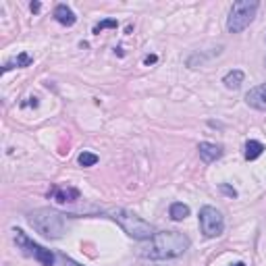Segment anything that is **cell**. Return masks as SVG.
I'll list each match as a JSON object with an SVG mask.
<instances>
[{
    "mask_svg": "<svg viewBox=\"0 0 266 266\" xmlns=\"http://www.w3.org/2000/svg\"><path fill=\"white\" fill-rule=\"evenodd\" d=\"M189 245L192 241L181 231H158L150 239V245L141 252V256L150 260H173L183 256Z\"/></svg>",
    "mask_w": 266,
    "mask_h": 266,
    "instance_id": "6da1fadb",
    "label": "cell"
},
{
    "mask_svg": "<svg viewBox=\"0 0 266 266\" xmlns=\"http://www.w3.org/2000/svg\"><path fill=\"white\" fill-rule=\"evenodd\" d=\"M27 222L37 233L48 239H60L67 233V214H63L54 208H37L33 212H29Z\"/></svg>",
    "mask_w": 266,
    "mask_h": 266,
    "instance_id": "7a4b0ae2",
    "label": "cell"
},
{
    "mask_svg": "<svg viewBox=\"0 0 266 266\" xmlns=\"http://www.w3.org/2000/svg\"><path fill=\"white\" fill-rule=\"evenodd\" d=\"M106 214L115 220L129 237H133L137 241H146V239H152L156 235L154 227H152L148 220H144L141 216H137L135 212L127 210V208H112Z\"/></svg>",
    "mask_w": 266,
    "mask_h": 266,
    "instance_id": "3957f363",
    "label": "cell"
},
{
    "mask_svg": "<svg viewBox=\"0 0 266 266\" xmlns=\"http://www.w3.org/2000/svg\"><path fill=\"white\" fill-rule=\"evenodd\" d=\"M258 9H260L258 0H237V3H233L231 11H229V17H227V31L241 33L245 27L252 25Z\"/></svg>",
    "mask_w": 266,
    "mask_h": 266,
    "instance_id": "277c9868",
    "label": "cell"
},
{
    "mask_svg": "<svg viewBox=\"0 0 266 266\" xmlns=\"http://www.w3.org/2000/svg\"><path fill=\"white\" fill-rule=\"evenodd\" d=\"M13 233H15V243H17L19 250H23V254L33 256L42 266H56V254H54V252H50V250L42 248L40 243L31 241L21 229H15Z\"/></svg>",
    "mask_w": 266,
    "mask_h": 266,
    "instance_id": "5b68a950",
    "label": "cell"
},
{
    "mask_svg": "<svg viewBox=\"0 0 266 266\" xmlns=\"http://www.w3.org/2000/svg\"><path fill=\"white\" fill-rule=\"evenodd\" d=\"M200 231L204 237H218L224 231V218L220 210L214 206H202L200 208Z\"/></svg>",
    "mask_w": 266,
    "mask_h": 266,
    "instance_id": "8992f818",
    "label": "cell"
},
{
    "mask_svg": "<svg viewBox=\"0 0 266 266\" xmlns=\"http://www.w3.org/2000/svg\"><path fill=\"white\" fill-rule=\"evenodd\" d=\"M79 196H81L79 189L73 187V185H54L48 192V198L56 200L58 204H71L75 200H79Z\"/></svg>",
    "mask_w": 266,
    "mask_h": 266,
    "instance_id": "52a82bcc",
    "label": "cell"
},
{
    "mask_svg": "<svg viewBox=\"0 0 266 266\" xmlns=\"http://www.w3.org/2000/svg\"><path fill=\"white\" fill-rule=\"evenodd\" d=\"M245 104L256 108V110H266V84L252 88L245 94Z\"/></svg>",
    "mask_w": 266,
    "mask_h": 266,
    "instance_id": "ba28073f",
    "label": "cell"
},
{
    "mask_svg": "<svg viewBox=\"0 0 266 266\" xmlns=\"http://www.w3.org/2000/svg\"><path fill=\"white\" fill-rule=\"evenodd\" d=\"M198 152H200V158H202L206 165H212V162H216V160L222 156V146L212 144V141H202V144L198 146Z\"/></svg>",
    "mask_w": 266,
    "mask_h": 266,
    "instance_id": "9c48e42d",
    "label": "cell"
},
{
    "mask_svg": "<svg viewBox=\"0 0 266 266\" xmlns=\"http://www.w3.org/2000/svg\"><path fill=\"white\" fill-rule=\"evenodd\" d=\"M54 19H56L60 25H65V27H73L75 23H77V15H75L73 9L67 7V5H56V9H54Z\"/></svg>",
    "mask_w": 266,
    "mask_h": 266,
    "instance_id": "30bf717a",
    "label": "cell"
},
{
    "mask_svg": "<svg viewBox=\"0 0 266 266\" xmlns=\"http://www.w3.org/2000/svg\"><path fill=\"white\" fill-rule=\"evenodd\" d=\"M31 63H33V56H31L29 52H19L17 56H13V58H9V60L5 63L3 73H9V71H13V69H25V67H29Z\"/></svg>",
    "mask_w": 266,
    "mask_h": 266,
    "instance_id": "8fae6325",
    "label": "cell"
},
{
    "mask_svg": "<svg viewBox=\"0 0 266 266\" xmlns=\"http://www.w3.org/2000/svg\"><path fill=\"white\" fill-rule=\"evenodd\" d=\"M243 79H245V73L241 71V69H233V71H229L222 77V84H224V88L227 90H239L241 88V84H243Z\"/></svg>",
    "mask_w": 266,
    "mask_h": 266,
    "instance_id": "7c38bea8",
    "label": "cell"
},
{
    "mask_svg": "<svg viewBox=\"0 0 266 266\" xmlns=\"http://www.w3.org/2000/svg\"><path fill=\"white\" fill-rule=\"evenodd\" d=\"M264 144L262 141H258V139H250L248 144H245V152H243V156H245V160H256V158H260L262 154H264Z\"/></svg>",
    "mask_w": 266,
    "mask_h": 266,
    "instance_id": "4fadbf2b",
    "label": "cell"
},
{
    "mask_svg": "<svg viewBox=\"0 0 266 266\" xmlns=\"http://www.w3.org/2000/svg\"><path fill=\"white\" fill-rule=\"evenodd\" d=\"M169 214H171V218L173 220H183V218H187L189 216V206L187 204H183V202H175V204H171V208H169Z\"/></svg>",
    "mask_w": 266,
    "mask_h": 266,
    "instance_id": "5bb4252c",
    "label": "cell"
},
{
    "mask_svg": "<svg viewBox=\"0 0 266 266\" xmlns=\"http://www.w3.org/2000/svg\"><path fill=\"white\" fill-rule=\"evenodd\" d=\"M98 154H94V152H81L79 154V158H77V162L81 165V167H94V165H98Z\"/></svg>",
    "mask_w": 266,
    "mask_h": 266,
    "instance_id": "9a60e30c",
    "label": "cell"
},
{
    "mask_svg": "<svg viewBox=\"0 0 266 266\" xmlns=\"http://www.w3.org/2000/svg\"><path fill=\"white\" fill-rule=\"evenodd\" d=\"M117 19H104V21H100L98 25H94V29H92V33L94 35H100V31L102 29H117Z\"/></svg>",
    "mask_w": 266,
    "mask_h": 266,
    "instance_id": "2e32d148",
    "label": "cell"
},
{
    "mask_svg": "<svg viewBox=\"0 0 266 266\" xmlns=\"http://www.w3.org/2000/svg\"><path fill=\"white\" fill-rule=\"evenodd\" d=\"M56 260H58V264H60V266H84V264H79V262L71 260V258H69V256H65V254H56Z\"/></svg>",
    "mask_w": 266,
    "mask_h": 266,
    "instance_id": "e0dca14e",
    "label": "cell"
},
{
    "mask_svg": "<svg viewBox=\"0 0 266 266\" xmlns=\"http://www.w3.org/2000/svg\"><path fill=\"white\" fill-rule=\"evenodd\" d=\"M220 192H222L224 196H229V198H237V192H235L233 187L227 185V183H220Z\"/></svg>",
    "mask_w": 266,
    "mask_h": 266,
    "instance_id": "ac0fdd59",
    "label": "cell"
},
{
    "mask_svg": "<svg viewBox=\"0 0 266 266\" xmlns=\"http://www.w3.org/2000/svg\"><path fill=\"white\" fill-rule=\"evenodd\" d=\"M156 60H158V56H156V54H148V56L144 58V63H146V65H154Z\"/></svg>",
    "mask_w": 266,
    "mask_h": 266,
    "instance_id": "d6986e66",
    "label": "cell"
},
{
    "mask_svg": "<svg viewBox=\"0 0 266 266\" xmlns=\"http://www.w3.org/2000/svg\"><path fill=\"white\" fill-rule=\"evenodd\" d=\"M29 9H31V13H40L42 5H40V3H31V7H29Z\"/></svg>",
    "mask_w": 266,
    "mask_h": 266,
    "instance_id": "ffe728a7",
    "label": "cell"
},
{
    "mask_svg": "<svg viewBox=\"0 0 266 266\" xmlns=\"http://www.w3.org/2000/svg\"><path fill=\"white\" fill-rule=\"evenodd\" d=\"M233 266H245V262H237V264H233Z\"/></svg>",
    "mask_w": 266,
    "mask_h": 266,
    "instance_id": "44dd1931",
    "label": "cell"
}]
</instances>
